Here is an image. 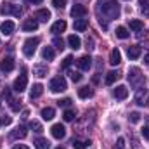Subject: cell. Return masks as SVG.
Wrapping results in <instances>:
<instances>
[{"label": "cell", "mask_w": 149, "mask_h": 149, "mask_svg": "<svg viewBox=\"0 0 149 149\" xmlns=\"http://www.w3.org/2000/svg\"><path fill=\"white\" fill-rule=\"evenodd\" d=\"M35 148L37 149H49L50 148V142L47 139H43V137H38L37 141H35Z\"/></svg>", "instance_id": "29"}, {"label": "cell", "mask_w": 149, "mask_h": 149, "mask_svg": "<svg viewBox=\"0 0 149 149\" xmlns=\"http://www.w3.org/2000/svg\"><path fill=\"white\" fill-rule=\"evenodd\" d=\"M128 81H130L132 87L137 88V87H141V85L146 83V76L142 74V71L139 68H130L128 70Z\"/></svg>", "instance_id": "2"}, {"label": "cell", "mask_w": 149, "mask_h": 149, "mask_svg": "<svg viewBox=\"0 0 149 149\" xmlns=\"http://www.w3.org/2000/svg\"><path fill=\"white\" fill-rule=\"evenodd\" d=\"M10 108H12L14 111H19V104H17V101H14V99H10Z\"/></svg>", "instance_id": "41"}, {"label": "cell", "mask_w": 149, "mask_h": 149, "mask_svg": "<svg viewBox=\"0 0 149 149\" xmlns=\"http://www.w3.org/2000/svg\"><path fill=\"white\" fill-rule=\"evenodd\" d=\"M114 149H125V139H123V137H120V139H118V142H116Z\"/></svg>", "instance_id": "39"}, {"label": "cell", "mask_w": 149, "mask_h": 149, "mask_svg": "<svg viewBox=\"0 0 149 149\" xmlns=\"http://www.w3.org/2000/svg\"><path fill=\"white\" fill-rule=\"evenodd\" d=\"M130 30H134V31H142L144 30V23L141 21V19H130Z\"/></svg>", "instance_id": "26"}, {"label": "cell", "mask_w": 149, "mask_h": 149, "mask_svg": "<svg viewBox=\"0 0 149 149\" xmlns=\"http://www.w3.org/2000/svg\"><path fill=\"white\" fill-rule=\"evenodd\" d=\"M42 94H43V85H42V83H35V85L31 87V90H30V97H31V99H37Z\"/></svg>", "instance_id": "18"}, {"label": "cell", "mask_w": 149, "mask_h": 149, "mask_svg": "<svg viewBox=\"0 0 149 149\" xmlns=\"http://www.w3.org/2000/svg\"><path fill=\"white\" fill-rule=\"evenodd\" d=\"M141 52H142V50H141L139 45H130V47L127 49V54H128L130 59H137V57L141 56Z\"/></svg>", "instance_id": "20"}, {"label": "cell", "mask_w": 149, "mask_h": 149, "mask_svg": "<svg viewBox=\"0 0 149 149\" xmlns=\"http://www.w3.org/2000/svg\"><path fill=\"white\" fill-rule=\"evenodd\" d=\"M113 95H114L116 99L123 101V99H127V97H128V88H127L125 85H118V87L113 90Z\"/></svg>", "instance_id": "10"}, {"label": "cell", "mask_w": 149, "mask_h": 149, "mask_svg": "<svg viewBox=\"0 0 149 149\" xmlns=\"http://www.w3.org/2000/svg\"><path fill=\"white\" fill-rule=\"evenodd\" d=\"M0 70H2L3 73L12 71V70H14V59H12V57H3V59L0 61Z\"/></svg>", "instance_id": "9"}, {"label": "cell", "mask_w": 149, "mask_h": 149, "mask_svg": "<svg viewBox=\"0 0 149 149\" xmlns=\"http://www.w3.org/2000/svg\"><path fill=\"white\" fill-rule=\"evenodd\" d=\"M28 3H42V0H28Z\"/></svg>", "instance_id": "46"}, {"label": "cell", "mask_w": 149, "mask_h": 149, "mask_svg": "<svg viewBox=\"0 0 149 149\" xmlns=\"http://www.w3.org/2000/svg\"><path fill=\"white\" fill-rule=\"evenodd\" d=\"M109 63H111L113 66H116V64L121 63V52H120L118 49H113L111 50V54H109Z\"/></svg>", "instance_id": "17"}, {"label": "cell", "mask_w": 149, "mask_h": 149, "mask_svg": "<svg viewBox=\"0 0 149 149\" xmlns=\"http://www.w3.org/2000/svg\"><path fill=\"white\" fill-rule=\"evenodd\" d=\"M40 114H42V118H43L45 121H50V120L56 116V111H54V108H43Z\"/></svg>", "instance_id": "25"}, {"label": "cell", "mask_w": 149, "mask_h": 149, "mask_svg": "<svg viewBox=\"0 0 149 149\" xmlns=\"http://www.w3.org/2000/svg\"><path fill=\"white\" fill-rule=\"evenodd\" d=\"M141 9H142V12L146 14V16H149V5L146 3V5H141Z\"/></svg>", "instance_id": "43"}, {"label": "cell", "mask_w": 149, "mask_h": 149, "mask_svg": "<svg viewBox=\"0 0 149 149\" xmlns=\"http://www.w3.org/2000/svg\"><path fill=\"white\" fill-rule=\"evenodd\" d=\"M33 73L38 78H43V76H47V73H49V68H47V64H35L33 66Z\"/></svg>", "instance_id": "15"}, {"label": "cell", "mask_w": 149, "mask_h": 149, "mask_svg": "<svg viewBox=\"0 0 149 149\" xmlns=\"http://www.w3.org/2000/svg\"><path fill=\"white\" fill-rule=\"evenodd\" d=\"M35 19H37V21H42V23H47V21L50 19V12H49L47 9H40L37 14H35Z\"/></svg>", "instance_id": "19"}, {"label": "cell", "mask_w": 149, "mask_h": 149, "mask_svg": "<svg viewBox=\"0 0 149 149\" xmlns=\"http://www.w3.org/2000/svg\"><path fill=\"white\" fill-rule=\"evenodd\" d=\"M52 3H54V7H57V9H63V7L66 5V0H52Z\"/></svg>", "instance_id": "38"}, {"label": "cell", "mask_w": 149, "mask_h": 149, "mask_svg": "<svg viewBox=\"0 0 149 149\" xmlns=\"http://www.w3.org/2000/svg\"><path fill=\"white\" fill-rule=\"evenodd\" d=\"M94 95V90L90 88V87H81V88H78V97L80 99H88V97H92Z\"/></svg>", "instance_id": "22"}, {"label": "cell", "mask_w": 149, "mask_h": 149, "mask_svg": "<svg viewBox=\"0 0 149 149\" xmlns=\"http://www.w3.org/2000/svg\"><path fill=\"white\" fill-rule=\"evenodd\" d=\"M54 57H56V52H54L52 47H43V49H42V59H45V61H52Z\"/></svg>", "instance_id": "21"}, {"label": "cell", "mask_w": 149, "mask_h": 149, "mask_svg": "<svg viewBox=\"0 0 149 149\" xmlns=\"http://www.w3.org/2000/svg\"><path fill=\"white\" fill-rule=\"evenodd\" d=\"M128 120H130V123H139V120H141V114L139 113H130V116H128Z\"/></svg>", "instance_id": "36"}, {"label": "cell", "mask_w": 149, "mask_h": 149, "mask_svg": "<svg viewBox=\"0 0 149 149\" xmlns=\"http://www.w3.org/2000/svg\"><path fill=\"white\" fill-rule=\"evenodd\" d=\"M2 123H3V121H2V120H0V125H2Z\"/></svg>", "instance_id": "49"}, {"label": "cell", "mask_w": 149, "mask_h": 149, "mask_svg": "<svg viewBox=\"0 0 149 149\" xmlns=\"http://www.w3.org/2000/svg\"><path fill=\"white\" fill-rule=\"evenodd\" d=\"M2 14H14L16 17H19V16H21V9H19L17 5H12V3H3Z\"/></svg>", "instance_id": "8"}, {"label": "cell", "mask_w": 149, "mask_h": 149, "mask_svg": "<svg viewBox=\"0 0 149 149\" xmlns=\"http://www.w3.org/2000/svg\"><path fill=\"white\" fill-rule=\"evenodd\" d=\"M30 128H31L33 132H37V134H42V132H43V127L40 125V121H37V120H31V121H30Z\"/></svg>", "instance_id": "32"}, {"label": "cell", "mask_w": 149, "mask_h": 149, "mask_svg": "<svg viewBox=\"0 0 149 149\" xmlns=\"http://www.w3.org/2000/svg\"><path fill=\"white\" fill-rule=\"evenodd\" d=\"M28 135V130H26V127H17L14 132H12V137L14 139H24Z\"/></svg>", "instance_id": "27"}, {"label": "cell", "mask_w": 149, "mask_h": 149, "mask_svg": "<svg viewBox=\"0 0 149 149\" xmlns=\"http://www.w3.org/2000/svg\"><path fill=\"white\" fill-rule=\"evenodd\" d=\"M56 149H64V148H61V146H59V148H56Z\"/></svg>", "instance_id": "48"}, {"label": "cell", "mask_w": 149, "mask_h": 149, "mask_svg": "<svg viewBox=\"0 0 149 149\" xmlns=\"http://www.w3.org/2000/svg\"><path fill=\"white\" fill-rule=\"evenodd\" d=\"M71 63H73V56H66V57H64V61L61 63V70H66Z\"/></svg>", "instance_id": "34"}, {"label": "cell", "mask_w": 149, "mask_h": 149, "mask_svg": "<svg viewBox=\"0 0 149 149\" xmlns=\"http://www.w3.org/2000/svg\"><path fill=\"white\" fill-rule=\"evenodd\" d=\"M49 88L54 92V94H59V92H64L66 88H68V83H66V80L59 74V76H54L52 80H50V85H49Z\"/></svg>", "instance_id": "3"}, {"label": "cell", "mask_w": 149, "mask_h": 149, "mask_svg": "<svg viewBox=\"0 0 149 149\" xmlns=\"http://www.w3.org/2000/svg\"><path fill=\"white\" fill-rule=\"evenodd\" d=\"M28 114H30V113H28V109H24V111H23V118H28Z\"/></svg>", "instance_id": "47"}, {"label": "cell", "mask_w": 149, "mask_h": 149, "mask_svg": "<svg viewBox=\"0 0 149 149\" xmlns=\"http://www.w3.org/2000/svg\"><path fill=\"white\" fill-rule=\"evenodd\" d=\"M26 87H28V78H26V74H19V76L14 80V87H12V88L21 94V92L26 90Z\"/></svg>", "instance_id": "5"}, {"label": "cell", "mask_w": 149, "mask_h": 149, "mask_svg": "<svg viewBox=\"0 0 149 149\" xmlns=\"http://www.w3.org/2000/svg\"><path fill=\"white\" fill-rule=\"evenodd\" d=\"M70 78H71L73 81H80V80H81V74L78 73V71H70Z\"/></svg>", "instance_id": "37"}, {"label": "cell", "mask_w": 149, "mask_h": 149, "mask_svg": "<svg viewBox=\"0 0 149 149\" xmlns=\"http://www.w3.org/2000/svg\"><path fill=\"white\" fill-rule=\"evenodd\" d=\"M118 78H120V73L118 71H109V73L106 74V85H113Z\"/></svg>", "instance_id": "30"}, {"label": "cell", "mask_w": 149, "mask_h": 149, "mask_svg": "<svg viewBox=\"0 0 149 149\" xmlns=\"http://www.w3.org/2000/svg\"><path fill=\"white\" fill-rule=\"evenodd\" d=\"M135 102L139 104V106H146L149 108V90H139L137 92V95H135Z\"/></svg>", "instance_id": "6"}, {"label": "cell", "mask_w": 149, "mask_h": 149, "mask_svg": "<svg viewBox=\"0 0 149 149\" xmlns=\"http://www.w3.org/2000/svg\"><path fill=\"white\" fill-rule=\"evenodd\" d=\"M50 134H52V137L54 139H64V135H66V128H64V125H61V123H56V125H52V128H50Z\"/></svg>", "instance_id": "7"}, {"label": "cell", "mask_w": 149, "mask_h": 149, "mask_svg": "<svg viewBox=\"0 0 149 149\" xmlns=\"http://www.w3.org/2000/svg\"><path fill=\"white\" fill-rule=\"evenodd\" d=\"M141 132H142V135H144V139H148V141H149V127H144V128H142Z\"/></svg>", "instance_id": "42"}, {"label": "cell", "mask_w": 149, "mask_h": 149, "mask_svg": "<svg viewBox=\"0 0 149 149\" xmlns=\"http://www.w3.org/2000/svg\"><path fill=\"white\" fill-rule=\"evenodd\" d=\"M116 37L121 38V40H125V38L130 37V33H128V30H127L125 26H118V28H116Z\"/></svg>", "instance_id": "31"}, {"label": "cell", "mask_w": 149, "mask_h": 149, "mask_svg": "<svg viewBox=\"0 0 149 149\" xmlns=\"http://www.w3.org/2000/svg\"><path fill=\"white\" fill-rule=\"evenodd\" d=\"M87 26H88V21L87 19H74V23H73V28L76 31H85Z\"/></svg>", "instance_id": "23"}, {"label": "cell", "mask_w": 149, "mask_h": 149, "mask_svg": "<svg viewBox=\"0 0 149 149\" xmlns=\"http://www.w3.org/2000/svg\"><path fill=\"white\" fill-rule=\"evenodd\" d=\"M38 43H40V38H37V37L28 38V40L23 43V54H24L26 57H33V54H35V50H37Z\"/></svg>", "instance_id": "4"}, {"label": "cell", "mask_w": 149, "mask_h": 149, "mask_svg": "<svg viewBox=\"0 0 149 149\" xmlns=\"http://www.w3.org/2000/svg\"><path fill=\"white\" fill-rule=\"evenodd\" d=\"M52 43H54V45H56V49H59V50H63V49H64V40H63V38L56 37Z\"/></svg>", "instance_id": "35"}, {"label": "cell", "mask_w": 149, "mask_h": 149, "mask_svg": "<svg viewBox=\"0 0 149 149\" xmlns=\"http://www.w3.org/2000/svg\"><path fill=\"white\" fill-rule=\"evenodd\" d=\"M85 14H87V7H85V5L76 3V5L71 7V16H73L74 19H76V17H83Z\"/></svg>", "instance_id": "11"}, {"label": "cell", "mask_w": 149, "mask_h": 149, "mask_svg": "<svg viewBox=\"0 0 149 149\" xmlns=\"http://www.w3.org/2000/svg\"><path fill=\"white\" fill-rule=\"evenodd\" d=\"M0 30H2V33H3V35H10V33H14L16 24H14L12 21H3V23L0 24Z\"/></svg>", "instance_id": "14"}, {"label": "cell", "mask_w": 149, "mask_h": 149, "mask_svg": "<svg viewBox=\"0 0 149 149\" xmlns=\"http://www.w3.org/2000/svg\"><path fill=\"white\" fill-rule=\"evenodd\" d=\"M12 149H30L28 146H24V144H17V146H14Z\"/></svg>", "instance_id": "44"}, {"label": "cell", "mask_w": 149, "mask_h": 149, "mask_svg": "<svg viewBox=\"0 0 149 149\" xmlns=\"http://www.w3.org/2000/svg\"><path fill=\"white\" fill-rule=\"evenodd\" d=\"M64 30H66V21H56L54 24H52V28H50V31L52 33H56V35H59V33H64Z\"/></svg>", "instance_id": "16"}, {"label": "cell", "mask_w": 149, "mask_h": 149, "mask_svg": "<svg viewBox=\"0 0 149 149\" xmlns=\"http://www.w3.org/2000/svg\"><path fill=\"white\" fill-rule=\"evenodd\" d=\"M76 66H78L80 70H88V68L92 66V59H90V56H81V57L76 61Z\"/></svg>", "instance_id": "12"}, {"label": "cell", "mask_w": 149, "mask_h": 149, "mask_svg": "<svg viewBox=\"0 0 149 149\" xmlns=\"http://www.w3.org/2000/svg\"><path fill=\"white\" fill-rule=\"evenodd\" d=\"M68 43H70V47H71L73 50H76V49L81 47V40H80V37H76V35H70V37H68Z\"/></svg>", "instance_id": "24"}, {"label": "cell", "mask_w": 149, "mask_h": 149, "mask_svg": "<svg viewBox=\"0 0 149 149\" xmlns=\"http://www.w3.org/2000/svg\"><path fill=\"white\" fill-rule=\"evenodd\" d=\"M144 63L149 66V54H146V56H144Z\"/></svg>", "instance_id": "45"}, {"label": "cell", "mask_w": 149, "mask_h": 149, "mask_svg": "<svg viewBox=\"0 0 149 149\" xmlns=\"http://www.w3.org/2000/svg\"><path fill=\"white\" fill-rule=\"evenodd\" d=\"M71 146H73L74 149H87L88 146H90V141H81V139H73Z\"/></svg>", "instance_id": "28"}, {"label": "cell", "mask_w": 149, "mask_h": 149, "mask_svg": "<svg viewBox=\"0 0 149 149\" xmlns=\"http://www.w3.org/2000/svg\"><path fill=\"white\" fill-rule=\"evenodd\" d=\"M23 30L24 31H37L38 30V21L37 19H26L24 23H23Z\"/></svg>", "instance_id": "13"}, {"label": "cell", "mask_w": 149, "mask_h": 149, "mask_svg": "<svg viewBox=\"0 0 149 149\" xmlns=\"http://www.w3.org/2000/svg\"><path fill=\"white\" fill-rule=\"evenodd\" d=\"M57 104H59V106H63V108H68V106L71 104V99H61Z\"/></svg>", "instance_id": "40"}, {"label": "cell", "mask_w": 149, "mask_h": 149, "mask_svg": "<svg viewBox=\"0 0 149 149\" xmlns=\"http://www.w3.org/2000/svg\"><path fill=\"white\" fill-rule=\"evenodd\" d=\"M97 10H99V14L102 12V16L108 19H118L120 17V5L116 0H99Z\"/></svg>", "instance_id": "1"}, {"label": "cell", "mask_w": 149, "mask_h": 149, "mask_svg": "<svg viewBox=\"0 0 149 149\" xmlns=\"http://www.w3.org/2000/svg\"><path fill=\"white\" fill-rule=\"evenodd\" d=\"M63 118H64V121H73L74 120V111L73 109H66V111L63 113Z\"/></svg>", "instance_id": "33"}]
</instances>
